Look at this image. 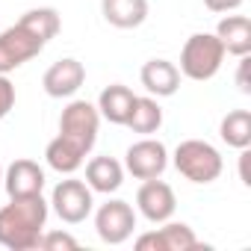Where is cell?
<instances>
[{"instance_id": "1", "label": "cell", "mask_w": 251, "mask_h": 251, "mask_svg": "<svg viewBox=\"0 0 251 251\" xmlns=\"http://www.w3.org/2000/svg\"><path fill=\"white\" fill-rule=\"evenodd\" d=\"M48 225V201L42 195L9 198L0 207V245L9 251H33Z\"/></svg>"}, {"instance_id": "2", "label": "cell", "mask_w": 251, "mask_h": 251, "mask_svg": "<svg viewBox=\"0 0 251 251\" xmlns=\"http://www.w3.org/2000/svg\"><path fill=\"white\" fill-rule=\"evenodd\" d=\"M222 62H225V48L216 33H195L186 39L180 50V74L195 83L216 77Z\"/></svg>"}, {"instance_id": "3", "label": "cell", "mask_w": 251, "mask_h": 251, "mask_svg": "<svg viewBox=\"0 0 251 251\" xmlns=\"http://www.w3.org/2000/svg\"><path fill=\"white\" fill-rule=\"evenodd\" d=\"M175 169L189 180V183H213L225 163H222V154L204 142V139H186L175 148Z\"/></svg>"}, {"instance_id": "4", "label": "cell", "mask_w": 251, "mask_h": 251, "mask_svg": "<svg viewBox=\"0 0 251 251\" xmlns=\"http://www.w3.org/2000/svg\"><path fill=\"white\" fill-rule=\"evenodd\" d=\"M50 204H53V213L65 222V225H80L92 216V207H95V198H92V189L86 180H77V177H68V180H59L53 186V195H50Z\"/></svg>"}, {"instance_id": "5", "label": "cell", "mask_w": 251, "mask_h": 251, "mask_svg": "<svg viewBox=\"0 0 251 251\" xmlns=\"http://www.w3.org/2000/svg\"><path fill=\"white\" fill-rule=\"evenodd\" d=\"M98 127H100V112L89 100H71L62 115H59V133L77 142L80 148L92 151L98 142Z\"/></svg>"}, {"instance_id": "6", "label": "cell", "mask_w": 251, "mask_h": 251, "mask_svg": "<svg viewBox=\"0 0 251 251\" xmlns=\"http://www.w3.org/2000/svg\"><path fill=\"white\" fill-rule=\"evenodd\" d=\"M45 50V42L30 33L24 24H12L0 33V74H9L15 68H21L24 62L36 59Z\"/></svg>"}, {"instance_id": "7", "label": "cell", "mask_w": 251, "mask_h": 251, "mask_svg": "<svg viewBox=\"0 0 251 251\" xmlns=\"http://www.w3.org/2000/svg\"><path fill=\"white\" fill-rule=\"evenodd\" d=\"M133 227H136V210L121 198H112V201L100 204L98 213H95V230L106 245L127 242Z\"/></svg>"}, {"instance_id": "8", "label": "cell", "mask_w": 251, "mask_h": 251, "mask_svg": "<svg viewBox=\"0 0 251 251\" xmlns=\"http://www.w3.org/2000/svg\"><path fill=\"white\" fill-rule=\"evenodd\" d=\"M169 166V151L160 139H139L127 148L124 154V169H127L136 180H151V177H160Z\"/></svg>"}, {"instance_id": "9", "label": "cell", "mask_w": 251, "mask_h": 251, "mask_svg": "<svg viewBox=\"0 0 251 251\" xmlns=\"http://www.w3.org/2000/svg\"><path fill=\"white\" fill-rule=\"evenodd\" d=\"M136 207H139V213H142L148 222L163 225V222H169V219L175 216L177 198H175V189H172L166 180L151 177V180H142V186H139V192H136Z\"/></svg>"}, {"instance_id": "10", "label": "cell", "mask_w": 251, "mask_h": 251, "mask_svg": "<svg viewBox=\"0 0 251 251\" xmlns=\"http://www.w3.org/2000/svg\"><path fill=\"white\" fill-rule=\"evenodd\" d=\"M136 248L139 251H148V248H154V251H192V248H198V239H195L189 225H183V222H163L160 230L142 233L136 239Z\"/></svg>"}, {"instance_id": "11", "label": "cell", "mask_w": 251, "mask_h": 251, "mask_svg": "<svg viewBox=\"0 0 251 251\" xmlns=\"http://www.w3.org/2000/svg\"><path fill=\"white\" fill-rule=\"evenodd\" d=\"M83 83H86V68H83V62H77L71 56L53 62L42 77V86L50 98H71L80 92Z\"/></svg>"}, {"instance_id": "12", "label": "cell", "mask_w": 251, "mask_h": 251, "mask_svg": "<svg viewBox=\"0 0 251 251\" xmlns=\"http://www.w3.org/2000/svg\"><path fill=\"white\" fill-rule=\"evenodd\" d=\"M3 186H6L9 198L42 195V189H45V169L39 163H33V160H15L3 172Z\"/></svg>"}, {"instance_id": "13", "label": "cell", "mask_w": 251, "mask_h": 251, "mask_svg": "<svg viewBox=\"0 0 251 251\" xmlns=\"http://www.w3.org/2000/svg\"><path fill=\"white\" fill-rule=\"evenodd\" d=\"M139 80L151 98H172L180 89V68L169 59H148L139 71Z\"/></svg>"}, {"instance_id": "14", "label": "cell", "mask_w": 251, "mask_h": 251, "mask_svg": "<svg viewBox=\"0 0 251 251\" xmlns=\"http://www.w3.org/2000/svg\"><path fill=\"white\" fill-rule=\"evenodd\" d=\"M100 12L118 30H136L148 18V0H100Z\"/></svg>"}, {"instance_id": "15", "label": "cell", "mask_w": 251, "mask_h": 251, "mask_svg": "<svg viewBox=\"0 0 251 251\" xmlns=\"http://www.w3.org/2000/svg\"><path fill=\"white\" fill-rule=\"evenodd\" d=\"M86 183L92 192H118L124 183V166L112 157H92L86 163Z\"/></svg>"}, {"instance_id": "16", "label": "cell", "mask_w": 251, "mask_h": 251, "mask_svg": "<svg viewBox=\"0 0 251 251\" xmlns=\"http://www.w3.org/2000/svg\"><path fill=\"white\" fill-rule=\"evenodd\" d=\"M216 36L225 48V53H233V56H248L251 53V21L245 15H227L219 21L216 27Z\"/></svg>"}, {"instance_id": "17", "label": "cell", "mask_w": 251, "mask_h": 251, "mask_svg": "<svg viewBox=\"0 0 251 251\" xmlns=\"http://www.w3.org/2000/svg\"><path fill=\"white\" fill-rule=\"evenodd\" d=\"M133 103H136L133 89L121 86V83H112V86H106V89L100 92V98H98V112H100V118H106V121H112V124H127Z\"/></svg>"}, {"instance_id": "18", "label": "cell", "mask_w": 251, "mask_h": 251, "mask_svg": "<svg viewBox=\"0 0 251 251\" xmlns=\"http://www.w3.org/2000/svg\"><path fill=\"white\" fill-rule=\"evenodd\" d=\"M86 148H80L77 142H71L68 136H56V139H50L48 142V148H45V160H48V166L53 169V172H59V175H74L83 163H86Z\"/></svg>"}, {"instance_id": "19", "label": "cell", "mask_w": 251, "mask_h": 251, "mask_svg": "<svg viewBox=\"0 0 251 251\" xmlns=\"http://www.w3.org/2000/svg\"><path fill=\"white\" fill-rule=\"evenodd\" d=\"M219 136H222V142H227V145L236 148V151L248 148V145H251V112H248V109H233V112H227V115L222 118V124H219Z\"/></svg>"}, {"instance_id": "20", "label": "cell", "mask_w": 251, "mask_h": 251, "mask_svg": "<svg viewBox=\"0 0 251 251\" xmlns=\"http://www.w3.org/2000/svg\"><path fill=\"white\" fill-rule=\"evenodd\" d=\"M160 124H163V106L154 98H136V103L130 109V118H127V127L133 133L151 136V133L160 130Z\"/></svg>"}, {"instance_id": "21", "label": "cell", "mask_w": 251, "mask_h": 251, "mask_svg": "<svg viewBox=\"0 0 251 251\" xmlns=\"http://www.w3.org/2000/svg\"><path fill=\"white\" fill-rule=\"evenodd\" d=\"M18 24H24L30 33H36L45 45H48L50 39H56V33H59V27H62L59 12H56V9H50V6H39V9L24 12V15L18 18Z\"/></svg>"}, {"instance_id": "22", "label": "cell", "mask_w": 251, "mask_h": 251, "mask_svg": "<svg viewBox=\"0 0 251 251\" xmlns=\"http://www.w3.org/2000/svg\"><path fill=\"white\" fill-rule=\"evenodd\" d=\"M77 245L80 242L65 230H50V233H42V239H39V248H45V251H74Z\"/></svg>"}, {"instance_id": "23", "label": "cell", "mask_w": 251, "mask_h": 251, "mask_svg": "<svg viewBox=\"0 0 251 251\" xmlns=\"http://www.w3.org/2000/svg\"><path fill=\"white\" fill-rule=\"evenodd\" d=\"M15 109V86L6 74H0V121Z\"/></svg>"}, {"instance_id": "24", "label": "cell", "mask_w": 251, "mask_h": 251, "mask_svg": "<svg viewBox=\"0 0 251 251\" xmlns=\"http://www.w3.org/2000/svg\"><path fill=\"white\" fill-rule=\"evenodd\" d=\"M204 6L210 12H233L242 6V0H204Z\"/></svg>"}, {"instance_id": "25", "label": "cell", "mask_w": 251, "mask_h": 251, "mask_svg": "<svg viewBox=\"0 0 251 251\" xmlns=\"http://www.w3.org/2000/svg\"><path fill=\"white\" fill-rule=\"evenodd\" d=\"M0 183H3V166H0Z\"/></svg>"}]
</instances>
